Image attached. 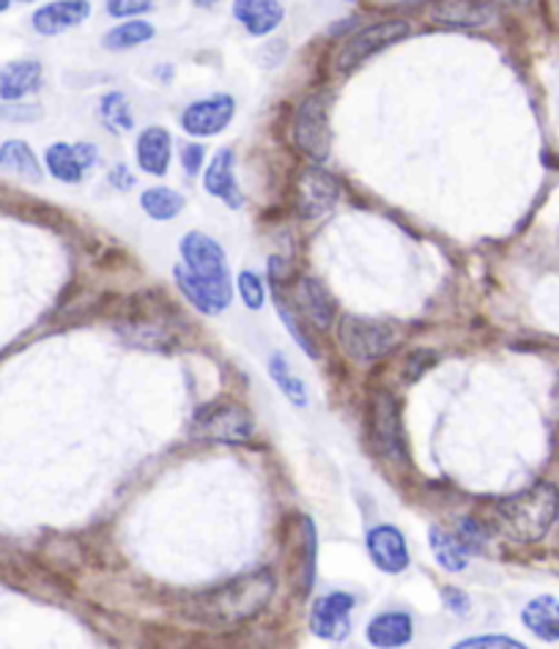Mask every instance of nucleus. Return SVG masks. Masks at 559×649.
Here are the masks:
<instances>
[{
    "mask_svg": "<svg viewBox=\"0 0 559 649\" xmlns=\"http://www.w3.org/2000/svg\"><path fill=\"white\" fill-rule=\"evenodd\" d=\"M179 250L181 267L173 269V277L187 302L203 316H220L228 310L233 286L222 247L206 233H187Z\"/></svg>",
    "mask_w": 559,
    "mask_h": 649,
    "instance_id": "nucleus-1",
    "label": "nucleus"
},
{
    "mask_svg": "<svg viewBox=\"0 0 559 649\" xmlns=\"http://www.w3.org/2000/svg\"><path fill=\"white\" fill-rule=\"evenodd\" d=\"M274 589H278V581H274L272 570H252V573L226 581L222 587L200 592L198 598H192L187 613L192 617V622L206 625V628L231 630L267 609Z\"/></svg>",
    "mask_w": 559,
    "mask_h": 649,
    "instance_id": "nucleus-2",
    "label": "nucleus"
},
{
    "mask_svg": "<svg viewBox=\"0 0 559 649\" xmlns=\"http://www.w3.org/2000/svg\"><path fill=\"white\" fill-rule=\"evenodd\" d=\"M559 516V491L551 482H535L527 491L493 501L488 523L510 542H538Z\"/></svg>",
    "mask_w": 559,
    "mask_h": 649,
    "instance_id": "nucleus-3",
    "label": "nucleus"
},
{
    "mask_svg": "<svg viewBox=\"0 0 559 649\" xmlns=\"http://www.w3.org/2000/svg\"><path fill=\"white\" fill-rule=\"evenodd\" d=\"M338 343L349 359L370 365L396 351L400 346V332L392 323L376 321V318L343 316L338 323Z\"/></svg>",
    "mask_w": 559,
    "mask_h": 649,
    "instance_id": "nucleus-4",
    "label": "nucleus"
},
{
    "mask_svg": "<svg viewBox=\"0 0 559 649\" xmlns=\"http://www.w3.org/2000/svg\"><path fill=\"white\" fill-rule=\"evenodd\" d=\"M196 436L209 441H222V445H244L256 433L250 411L239 403H211L196 415Z\"/></svg>",
    "mask_w": 559,
    "mask_h": 649,
    "instance_id": "nucleus-5",
    "label": "nucleus"
},
{
    "mask_svg": "<svg viewBox=\"0 0 559 649\" xmlns=\"http://www.w3.org/2000/svg\"><path fill=\"white\" fill-rule=\"evenodd\" d=\"M409 33L411 28L406 26L403 20H387L365 26L362 31H357L355 37L335 52V69H338V72H355V69L368 61L370 56L381 52L385 47L396 44V41H403Z\"/></svg>",
    "mask_w": 559,
    "mask_h": 649,
    "instance_id": "nucleus-6",
    "label": "nucleus"
},
{
    "mask_svg": "<svg viewBox=\"0 0 559 649\" xmlns=\"http://www.w3.org/2000/svg\"><path fill=\"white\" fill-rule=\"evenodd\" d=\"M291 140L308 159H313V162H327L329 151H332L327 99L310 97L299 104L291 123Z\"/></svg>",
    "mask_w": 559,
    "mask_h": 649,
    "instance_id": "nucleus-7",
    "label": "nucleus"
},
{
    "mask_svg": "<svg viewBox=\"0 0 559 649\" xmlns=\"http://www.w3.org/2000/svg\"><path fill=\"white\" fill-rule=\"evenodd\" d=\"M357 598L343 589H335V592L321 595L313 600L308 617V628L316 639L321 641H343L351 633V617H355Z\"/></svg>",
    "mask_w": 559,
    "mask_h": 649,
    "instance_id": "nucleus-8",
    "label": "nucleus"
},
{
    "mask_svg": "<svg viewBox=\"0 0 559 649\" xmlns=\"http://www.w3.org/2000/svg\"><path fill=\"white\" fill-rule=\"evenodd\" d=\"M370 428H373V441L376 447H379L381 456L396 460V463H406V460H409L403 425H400L398 403L392 395L387 392L373 395V403H370Z\"/></svg>",
    "mask_w": 559,
    "mask_h": 649,
    "instance_id": "nucleus-9",
    "label": "nucleus"
},
{
    "mask_svg": "<svg viewBox=\"0 0 559 649\" xmlns=\"http://www.w3.org/2000/svg\"><path fill=\"white\" fill-rule=\"evenodd\" d=\"M233 113H237V99L231 93H214L192 102L181 113V127L192 138H214L233 121Z\"/></svg>",
    "mask_w": 559,
    "mask_h": 649,
    "instance_id": "nucleus-10",
    "label": "nucleus"
},
{
    "mask_svg": "<svg viewBox=\"0 0 559 649\" xmlns=\"http://www.w3.org/2000/svg\"><path fill=\"white\" fill-rule=\"evenodd\" d=\"M365 548H368V557L381 573L387 576H400L403 570H409L411 553L409 542H406L403 532L392 523H376L365 537Z\"/></svg>",
    "mask_w": 559,
    "mask_h": 649,
    "instance_id": "nucleus-11",
    "label": "nucleus"
},
{
    "mask_svg": "<svg viewBox=\"0 0 559 649\" xmlns=\"http://www.w3.org/2000/svg\"><path fill=\"white\" fill-rule=\"evenodd\" d=\"M340 198V184L323 168H308L297 181V209L305 220H319L329 214Z\"/></svg>",
    "mask_w": 559,
    "mask_h": 649,
    "instance_id": "nucleus-12",
    "label": "nucleus"
},
{
    "mask_svg": "<svg viewBox=\"0 0 559 649\" xmlns=\"http://www.w3.org/2000/svg\"><path fill=\"white\" fill-rule=\"evenodd\" d=\"M365 641L373 649H403L415 641V619L409 611H381L365 628Z\"/></svg>",
    "mask_w": 559,
    "mask_h": 649,
    "instance_id": "nucleus-13",
    "label": "nucleus"
},
{
    "mask_svg": "<svg viewBox=\"0 0 559 649\" xmlns=\"http://www.w3.org/2000/svg\"><path fill=\"white\" fill-rule=\"evenodd\" d=\"M91 17V3L88 0H56L33 11V31L41 37H58L63 31L82 26Z\"/></svg>",
    "mask_w": 559,
    "mask_h": 649,
    "instance_id": "nucleus-14",
    "label": "nucleus"
},
{
    "mask_svg": "<svg viewBox=\"0 0 559 649\" xmlns=\"http://www.w3.org/2000/svg\"><path fill=\"white\" fill-rule=\"evenodd\" d=\"M203 187L206 192L220 198L228 209H241L244 198H241L239 187H237V176H233V151L231 149H220L214 153V159L209 162L203 176Z\"/></svg>",
    "mask_w": 559,
    "mask_h": 649,
    "instance_id": "nucleus-15",
    "label": "nucleus"
},
{
    "mask_svg": "<svg viewBox=\"0 0 559 649\" xmlns=\"http://www.w3.org/2000/svg\"><path fill=\"white\" fill-rule=\"evenodd\" d=\"M233 17L252 37H269L282 22L286 11H282L280 0H237Z\"/></svg>",
    "mask_w": 559,
    "mask_h": 649,
    "instance_id": "nucleus-16",
    "label": "nucleus"
},
{
    "mask_svg": "<svg viewBox=\"0 0 559 649\" xmlns=\"http://www.w3.org/2000/svg\"><path fill=\"white\" fill-rule=\"evenodd\" d=\"M138 164L143 173L149 176H164L170 170V153H173V140H170V132L162 127H151L146 129L138 138Z\"/></svg>",
    "mask_w": 559,
    "mask_h": 649,
    "instance_id": "nucleus-17",
    "label": "nucleus"
},
{
    "mask_svg": "<svg viewBox=\"0 0 559 649\" xmlns=\"http://www.w3.org/2000/svg\"><path fill=\"white\" fill-rule=\"evenodd\" d=\"M521 622L535 639L559 641V598L540 595L521 609Z\"/></svg>",
    "mask_w": 559,
    "mask_h": 649,
    "instance_id": "nucleus-18",
    "label": "nucleus"
},
{
    "mask_svg": "<svg viewBox=\"0 0 559 649\" xmlns=\"http://www.w3.org/2000/svg\"><path fill=\"white\" fill-rule=\"evenodd\" d=\"M41 86V63L17 61L0 69V102H22Z\"/></svg>",
    "mask_w": 559,
    "mask_h": 649,
    "instance_id": "nucleus-19",
    "label": "nucleus"
},
{
    "mask_svg": "<svg viewBox=\"0 0 559 649\" xmlns=\"http://www.w3.org/2000/svg\"><path fill=\"white\" fill-rule=\"evenodd\" d=\"M297 302L299 307H302L299 312H305L316 327L319 329L332 327L335 299H332V293L323 288L321 280H316V277H302L297 286Z\"/></svg>",
    "mask_w": 559,
    "mask_h": 649,
    "instance_id": "nucleus-20",
    "label": "nucleus"
},
{
    "mask_svg": "<svg viewBox=\"0 0 559 649\" xmlns=\"http://www.w3.org/2000/svg\"><path fill=\"white\" fill-rule=\"evenodd\" d=\"M428 542H431L433 559H437V565L441 570H447V573H463V570L469 568L472 553H469V548L458 540L456 532L441 529V527H431L428 529Z\"/></svg>",
    "mask_w": 559,
    "mask_h": 649,
    "instance_id": "nucleus-21",
    "label": "nucleus"
},
{
    "mask_svg": "<svg viewBox=\"0 0 559 649\" xmlns=\"http://www.w3.org/2000/svg\"><path fill=\"white\" fill-rule=\"evenodd\" d=\"M431 20L441 22V26L480 28L493 20V9L486 3H475V0H450V3H441L439 9L431 11Z\"/></svg>",
    "mask_w": 559,
    "mask_h": 649,
    "instance_id": "nucleus-22",
    "label": "nucleus"
},
{
    "mask_svg": "<svg viewBox=\"0 0 559 649\" xmlns=\"http://www.w3.org/2000/svg\"><path fill=\"white\" fill-rule=\"evenodd\" d=\"M0 170L11 176H20V179L28 181L41 179L39 157L33 153V149L26 140H6V143L0 146Z\"/></svg>",
    "mask_w": 559,
    "mask_h": 649,
    "instance_id": "nucleus-23",
    "label": "nucleus"
},
{
    "mask_svg": "<svg viewBox=\"0 0 559 649\" xmlns=\"http://www.w3.org/2000/svg\"><path fill=\"white\" fill-rule=\"evenodd\" d=\"M44 164L52 173V179L63 181V184H78V181H82V173H86L78 159V151L69 143L50 146L44 153Z\"/></svg>",
    "mask_w": 559,
    "mask_h": 649,
    "instance_id": "nucleus-24",
    "label": "nucleus"
},
{
    "mask_svg": "<svg viewBox=\"0 0 559 649\" xmlns=\"http://www.w3.org/2000/svg\"><path fill=\"white\" fill-rule=\"evenodd\" d=\"M140 206H143V211L151 217V220L168 222L181 214V209H184V198H181L176 190H170V187H151V190H146L143 198H140Z\"/></svg>",
    "mask_w": 559,
    "mask_h": 649,
    "instance_id": "nucleus-25",
    "label": "nucleus"
},
{
    "mask_svg": "<svg viewBox=\"0 0 559 649\" xmlns=\"http://www.w3.org/2000/svg\"><path fill=\"white\" fill-rule=\"evenodd\" d=\"M269 376H272V381L278 383L280 392L286 395L297 409H305V406H308V387H305L302 379H297V376L291 373L288 359L282 357V353H272V359H269Z\"/></svg>",
    "mask_w": 559,
    "mask_h": 649,
    "instance_id": "nucleus-26",
    "label": "nucleus"
},
{
    "mask_svg": "<svg viewBox=\"0 0 559 649\" xmlns=\"http://www.w3.org/2000/svg\"><path fill=\"white\" fill-rule=\"evenodd\" d=\"M99 118H102V123H104V127H108L113 134L132 132V127H134L132 108H129L127 97H123L121 91H110V93H104L102 102H99Z\"/></svg>",
    "mask_w": 559,
    "mask_h": 649,
    "instance_id": "nucleus-27",
    "label": "nucleus"
},
{
    "mask_svg": "<svg viewBox=\"0 0 559 649\" xmlns=\"http://www.w3.org/2000/svg\"><path fill=\"white\" fill-rule=\"evenodd\" d=\"M149 39H154V28L143 20H132V22H123V26H116L113 31L104 37V47L113 52H121V50H132V47L146 44Z\"/></svg>",
    "mask_w": 559,
    "mask_h": 649,
    "instance_id": "nucleus-28",
    "label": "nucleus"
},
{
    "mask_svg": "<svg viewBox=\"0 0 559 649\" xmlns=\"http://www.w3.org/2000/svg\"><path fill=\"white\" fill-rule=\"evenodd\" d=\"M237 288L247 310H261L263 299H267V291H263V280L256 274V271H241Z\"/></svg>",
    "mask_w": 559,
    "mask_h": 649,
    "instance_id": "nucleus-29",
    "label": "nucleus"
},
{
    "mask_svg": "<svg viewBox=\"0 0 559 649\" xmlns=\"http://www.w3.org/2000/svg\"><path fill=\"white\" fill-rule=\"evenodd\" d=\"M458 540L469 548V553L482 551V546L488 542V523L478 521V518H463L456 529Z\"/></svg>",
    "mask_w": 559,
    "mask_h": 649,
    "instance_id": "nucleus-30",
    "label": "nucleus"
},
{
    "mask_svg": "<svg viewBox=\"0 0 559 649\" xmlns=\"http://www.w3.org/2000/svg\"><path fill=\"white\" fill-rule=\"evenodd\" d=\"M299 529L305 532V546H308V557H305V570H302V592L308 595L310 587H313V576H316V527L308 516H302L299 521Z\"/></svg>",
    "mask_w": 559,
    "mask_h": 649,
    "instance_id": "nucleus-31",
    "label": "nucleus"
},
{
    "mask_svg": "<svg viewBox=\"0 0 559 649\" xmlns=\"http://www.w3.org/2000/svg\"><path fill=\"white\" fill-rule=\"evenodd\" d=\"M452 649H529V647L521 645L519 639H510V636L486 633V636H469V639H461L458 645H452Z\"/></svg>",
    "mask_w": 559,
    "mask_h": 649,
    "instance_id": "nucleus-32",
    "label": "nucleus"
},
{
    "mask_svg": "<svg viewBox=\"0 0 559 649\" xmlns=\"http://www.w3.org/2000/svg\"><path fill=\"white\" fill-rule=\"evenodd\" d=\"M278 316L282 318V323H286V327H288V332H291V338L297 340V346L302 348V351L308 353L310 359H316V357H319V348H316L313 340L308 338V332H305V329L299 327V323H297V318H293V312H291V307H288L286 302H282V299H280V293H278Z\"/></svg>",
    "mask_w": 559,
    "mask_h": 649,
    "instance_id": "nucleus-33",
    "label": "nucleus"
},
{
    "mask_svg": "<svg viewBox=\"0 0 559 649\" xmlns=\"http://www.w3.org/2000/svg\"><path fill=\"white\" fill-rule=\"evenodd\" d=\"M441 606L452 617H469L472 613V598L461 587H441Z\"/></svg>",
    "mask_w": 559,
    "mask_h": 649,
    "instance_id": "nucleus-34",
    "label": "nucleus"
},
{
    "mask_svg": "<svg viewBox=\"0 0 559 649\" xmlns=\"http://www.w3.org/2000/svg\"><path fill=\"white\" fill-rule=\"evenodd\" d=\"M41 118L39 104L28 102H3L0 104V121L9 123H33Z\"/></svg>",
    "mask_w": 559,
    "mask_h": 649,
    "instance_id": "nucleus-35",
    "label": "nucleus"
},
{
    "mask_svg": "<svg viewBox=\"0 0 559 649\" xmlns=\"http://www.w3.org/2000/svg\"><path fill=\"white\" fill-rule=\"evenodd\" d=\"M151 6H154V0H108V14L127 20V17L146 14Z\"/></svg>",
    "mask_w": 559,
    "mask_h": 649,
    "instance_id": "nucleus-36",
    "label": "nucleus"
},
{
    "mask_svg": "<svg viewBox=\"0 0 559 649\" xmlns=\"http://www.w3.org/2000/svg\"><path fill=\"white\" fill-rule=\"evenodd\" d=\"M203 157H206L203 146L198 143H187L184 149H181V164H184L187 176H198V170L203 168Z\"/></svg>",
    "mask_w": 559,
    "mask_h": 649,
    "instance_id": "nucleus-37",
    "label": "nucleus"
},
{
    "mask_svg": "<svg viewBox=\"0 0 559 649\" xmlns=\"http://www.w3.org/2000/svg\"><path fill=\"white\" fill-rule=\"evenodd\" d=\"M110 184L116 187V190H132L134 187V176L129 173L127 164H116L113 170H110Z\"/></svg>",
    "mask_w": 559,
    "mask_h": 649,
    "instance_id": "nucleus-38",
    "label": "nucleus"
},
{
    "mask_svg": "<svg viewBox=\"0 0 559 649\" xmlns=\"http://www.w3.org/2000/svg\"><path fill=\"white\" fill-rule=\"evenodd\" d=\"M74 151H78V159H80L82 170H91L93 164H97L99 151H97V146H93V143H78V146H74Z\"/></svg>",
    "mask_w": 559,
    "mask_h": 649,
    "instance_id": "nucleus-39",
    "label": "nucleus"
},
{
    "mask_svg": "<svg viewBox=\"0 0 559 649\" xmlns=\"http://www.w3.org/2000/svg\"><path fill=\"white\" fill-rule=\"evenodd\" d=\"M200 9H211V6H217V0H196Z\"/></svg>",
    "mask_w": 559,
    "mask_h": 649,
    "instance_id": "nucleus-40",
    "label": "nucleus"
},
{
    "mask_svg": "<svg viewBox=\"0 0 559 649\" xmlns=\"http://www.w3.org/2000/svg\"><path fill=\"white\" fill-rule=\"evenodd\" d=\"M9 6H11V0H0V14H3V11H9Z\"/></svg>",
    "mask_w": 559,
    "mask_h": 649,
    "instance_id": "nucleus-41",
    "label": "nucleus"
},
{
    "mask_svg": "<svg viewBox=\"0 0 559 649\" xmlns=\"http://www.w3.org/2000/svg\"><path fill=\"white\" fill-rule=\"evenodd\" d=\"M502 3H516V6H519V3H527V0H502Z\"/></svg>",
    "mask_w": 559,
    "mask_h": 649,
    "instance_id": "nucleus-42",
    "label": "nucleus"
},
{
    "mask_svg": "<svg viewBox=\"0 0 559 649\" xmlns=\"http://www.w3.org/2000/svg\"><path fill=\"white\" fill-rule=\"evenodd\" d=\"M351 3H355V0H351Z\"/></svg>",
    "mask_w": 559,
    "mask_h": 649,
    "instance_id": "nucleus-43",
    "label": "nucleus"
}]
</instances>
